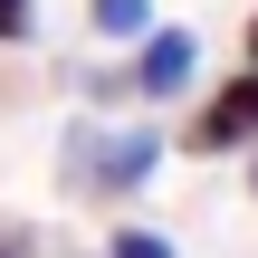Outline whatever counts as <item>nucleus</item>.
Returning <instances> with one entry per match:
<instances>
[{"label": "nucleus", "instance_id": "f257e3e1", "mask_svg": "<svg viewBox=\"0 0 258 258\" xmlns=\"http://www.w3.org/2000/svg\"><path fill=\"white\" fill-rule=\"evenodd\" d=\"M153 163H163V134H153V124H77V134H67V191H86V201L144 191Z\"/></svg>", "mask_w": 258, "mask_h": 258}, {"label": "nucleus", "instance_id": "f03ea898", "mask_svg": "<svg viewBox=\"0 0 258 258\" xmlns=\"http://www.w3.org/2000/svg\"><path fill=\"white\" fill-rule=\"evenodd\" d=\"M191 77H201V29H172V19H153V29L134 38L124 96H134V105H182V96H191Z\"/></svg>", "mask_w": 258, "mask_h": 258}, {"label": "nucleus", "instance_id": "7ed1b4c3", "mask_svg": "<svg viewBox=\"0 0 258 258\" xmlns=\"http://www.w3.org/2000/svg\"><path fill=\"white\" fill-rule=\"evenodd\" d=\"M249 144H258V67H239L230 86L201 96V115L182 124V153L211 163V153H249Z\"/></svg>", "mask_w": 258, "mask_h": 258}, {"label": "nucleus", "instance_id": "20e7f679", "mask_svg": "<svg viewBox=\"0 0 258 258\" xmlns=\"http://www.w3.org/2000/svg\"><path fill=\"white\" fill-rule=\"evenodd\" d=\"M86 29H96L105 48H134V38L153 29V0H86Z\"/></svg>", "mask_w": 258, "mask_h": 258}, {"label": "nucleus", "instance_id": "39448f33", "mask_svg": "<svg viewBox=\"0 0 258 258\" xmlns=\"http://www.w3.org/2000/svg\"><path fill=\"white\" fill-rule=\"evenodd\" d=\"M105 258H172V239H163V230H144V220H115Z\"/></svg>", "mask_w": 258, "mask_h": 258}, {"label": "nucleus", "instance_id": "423d86ee", "mask_svg": "<svg viewBox=\"0 0 258 258\" xmlns=\"http://www.w3.org/2000/svg\"><path fill=\"white\" fill-rule=\"evenodd\" d=\"M29 29H38V0H0V48H19Z\"/></svg>", "mask_w": 258, "mask_h": 258}, {"label": "nucleus", "instance_id": "0eeeda50", "mask_svg": "<svg viewBox=\"0 0 258 258\" xmlns=\"http://www.w3.org/2000/svg\"><path fill=\"white\" fill-rule=\"evenodd\" d=\"M0 258H29V230H0Z\"/></svg>", "mask_w": 258, "mask_h": 258}, {"label": "nucleus", "instance_id": "6e6552de", "mask_svg": "<svg viewBox=\"0 0 258 258\" xmlns=\"http://www.w3.org/2000/svg\"><path fill=\"white\" fill-rule=\"evenodd\" d=\"M239 48H249V67H258V19H249V29H239Z\"/></svg>", "mask_w": 258, "mask_h": 258}, {"label": "nucleus", "instance_id": "1a4fd4ad", "mask_svg": "<svg viewBox=\"0 0 258 258\" xmlns=\"http://www.w3.org/2000/svg\"><path fill=\"white\" fill-rule=\"evenodd\" d=\"M249 191H258V163H249Z\"/></svg>", "mask_w": 258, "mask_h": 258}]
</instances>
